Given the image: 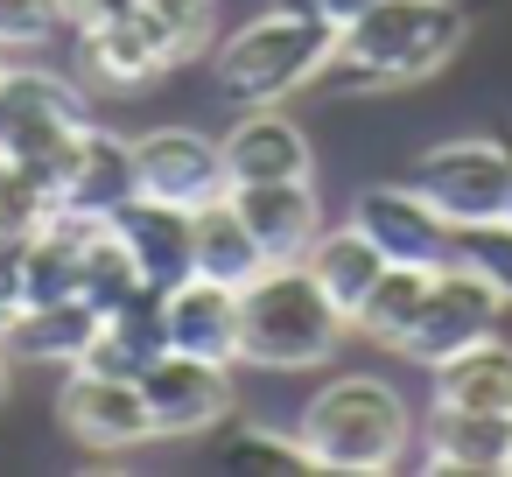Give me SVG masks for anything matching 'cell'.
<instances>
[{"mask_svg":"<svg viewBox=\"0 0 512 477\" xmlns=\"http://www.w3.org/2000/svg\"><path fill=\"white\" fill-rule=\"evenodd\" d=\"M134 190H141L134 183V141H120V134H106V127L85 120L78 141L64 148V162H57V211L106 225Z\"/></svg>","mask_w":512,"mask_h":477,"instance_id":"cell-12","label":"cell"},{"mask_svg":"<svg viewBox=\"0 0 512 477\" xmlns=\"http://www.w3.org/2000/svg\"><path fill=\"white\" fill-rule=\"evenodd\" d=\"M0 71H8V50H0Z\"/></svg>","mask_w":512,"mask_h":477,"instance_id":"cell-32","label":"cell"},{"mask_svg":"<svg viewBox=\"0 0 512 477\" xmlns=\"http://www.w3.org/2000/svg\"><path fill=\"white\" fill-rule=\"evenodd\" d=\"M134 183H141V197L197 211L225 190V155H218V141H204L190 127H155L134 141Z\"/></svg>","mask_w":512,"mask_h":477,"instance_id":"cell-11","label":"cell"},{"mask_svg":"<svg viewBox=\"0 0 512 477\" xmlns=\"http://www.w3.org/2000/svg\"><path fill=\"white\" fill-rule=\"evenodd\" d=\"M99 330V309L85 295L71 302H36V309H15L8 337H0V351H8L15 365H78L85 344Z\"/></svg>","mask_w":512,"mask_h":477,"instance_id":"cell-19","label":"cell"},{"mask_svg":"<svg viewBox=\"0 0 512 477\" xmlns=\"http://www.w3.org/2000/svg\"><path fill=\"white\" fill-rule=\"evenodd\" d=\"M428 274H435V267L386 260V274H379V281L365 288V302L351 309V330L372 337V344H393V351H400V337L414 330V316H421V302H428Z\"/></svg>","mask_w":512,"mask_h":477,"instance_id":"cell-23","label":"cell"},{"mask_svg":"<svg viewBox=\"0 0 512 477\" xmlns=\"http://www.w3.org/2000/svg\"><path fill=\"white\" fill-rule=\"evenodd\" d=\"M78 64H85V78L106 85V92H141V85H155V78L169 71L162 50L148 43L141 15H127V22H99V29H78Z\"/></svg>","mask_w":512,"mask_h":477,"instance_id":"cell-20","label":"cell"},{"mask_svg":"<svg viewBox=\"0 0 512 477\" xmlns=\"http://www.w3.org/2000/svg\"><path fill=\"white\" fill-rule=\"evenodd\" d=\"M162 330H169V351L239 365V288L232 281H211V274L176 281L162 295Z\"/></svg>","mask_w":512,"mask_h":477,"instance_id":"cell-15","label":"cell"},{"mask_svg":"<svg viewBox=\"0 0 512 477\" xmlns=\"http://www.w3.org/2000/svg\"><path fill=\"white\" fill-rule=\"evenodd\" d=\"M232 463L239 470H316L309 449H302V435H274V428H239Z\"/></svg>","mask_w":512,"mask_h":477,"instance_id":"cell-27","label":"cell"},{"mask_svg":"<svg viewBox=\"0 0 512 477\" xmlns=\"http://www.w3.org/2000/svg\"><path fill=\"white\" fill-rule=\"evenodd\" d=\"M330 50H337V29L267 8L260 22H246L239 36L218 43V57H211V85H218L232 106H281V99H295L302 85L323 78Z\"/></svg>","mask_w":512,"mask_h":477,"instance_id":"cell-4","label":"cell"},{"mask_svg":"<svg viewBox=\"0 0 512 477\" xmlns=\"http://www.w3.org/2000/svg\"><path fill=\"white\" fill-rule=\"evenodd\" d=\"M295 435H302L316 470L372 477V470H393L400 449H407V400L372 372H344L302 407Z\"/></svg>","mask_w":512,"mask_h":477,"instance_id":"cell-3","label":"cell"},{"mask_svg":"<svg viewBox=\"0 0 512 477\" xmlns=\"http://www.w3.org/2000/svg\"><path fill=\"white\" fill-rule=\"evenodd\" d=\"M190 260H197V274L232 281V288H246V281L267 267V253L253 246V232H246V218L232 211V197H225V190H218L211 204H197V211H190Z\"/></svg>","mask_w":512,"mask_h":477,"instance_id":"cell-21","label":"cell"},{"mask_svg":"<svg viewBox=\"0 0 512 477\" xmlns=\"http://www.w3.org/2000/svg\"><path fill=\"white\" fill-rule=\"evenodd\" d=\"M57 428L78 442V449H141L155 442V421H148V400L134 379H106V372H85V365H64V386H57Z\"/></svg>","mask_w":512,"mask_h":477,"instance_id":"cell-9","label":"cell"},{"mask_svg":"<svg viewBox=\"0 0 512 477\" xmlns=\"http://www.w3.org/2000/svg\"><path fill=\"white\" fill-rule=\"evenodd\" d=\"M281 15H302V22H323V29H344V22H358L372 0H274Z\"/></svg>","mask_w":512,"mask_h":477,"instance_id":"cell-29","label":"cell"},{"mask_svg":"<svg viewBox=\"0 0 512 477\" xmlns=\"http://www.w3.org/2000/svg\"><path fill=\"white\" fill-rule=\"evenodd\" d=\"M351 225H358L386 260H407V267H442V260H456V225H449L414 183H372V190L351 204Z\"/></svg>","mask_w":512,"mask_h":477,"instance_id":"cell-10","label":"cell"},{"mask_svg":"<svg viewBox=\"0 0 512 477\" xmlns=\"http://www.w3.org/2000/svg\"><path fill=\"white\" fill-rule=\"evenodd\" d=\"M470 36V15L456 0H372L358 22L337 29V50L316 85L330 92H393L428 71H442Z\"/></svg>","mask_w":512,"mask_h":477,"instance_id":"cell-1","label":"cell"},{"mask_svg":"<svg viewBox=\"0 0 512 477\" xmlns=\"http://www.w3.org/2000/svg\"><path fill=\"white\" fill-rule=\"evenodd\" d=\"M64 29V0H0V50H43Z\"/></svg>","mask_w":512,"mask_h":477,"instance_id":"cell-26","label":"cell"},{"mask_svg":"<svg viewBox=\"0 0 512 477\" xmlns=\"http://www.w3.org/2000/svg\"><path fill=\"white\" fill-rule=\"evenodd\" d=\"M428 470H463V477H505L512 470V414L484 407H435L428 421Z\"/></svg>","mask_w":512,"mask_h":477,"instance_id":"cell-17","label":"cell"},{"mask_svg":"<svg viewBox=\"0 0 512 477\" xmlns=\"http://www.w3.org/2000/svg\"><path fill=\"white\" fill-rule=\"evenodd\" d=\"M351 316L316 288V274L302 260L260 267L239 288V365L260 372H309L344 344Z\"/></svg>","mask_w":512,"mask_h":477,"instance_id":"cell-2","label":"cell"},{"mask_svg":"<svg viewBox=\"0 0 512 477\" xmlns=\"http://www.w3.org/2000/svg\"><path fill=\"white\" fill-rule=\"evenodd\" d=\"M218 155H225V190L232 183H288V176H309V141L274 106H246V120L218 141Z\"/></svg>","mask_w":512,"mask_h":477,"instance_id":"cell-16","label":"cell"},{"mask_svg":"<svg viewBox=\"0 0 512 477\" xmlns=\"http://www.w3.org/2000/svg\"><path fill=\"white\" fill-rule=\"evenodd\" d=\"M505 162H512V141H505ZM505 218H512V190H505Z\"/></svg>","mask_w":512,"mask_h":477,"instance_id":"cell-31","label":"cell"},{"mask_svg":"<svg viewBox=\"0 0 512 477\" xmlns=\"http://www.w3.org/2000/svg\"><path fill=\"white\" fill-rule=\"evenodd\" d=\"M498 316H505V288H498L477 260L456 253V260H442V267L428 274V302H421L414 330L400 337V351H407L414 365H435V358L463 351L470 337L498 330Z\"/></svg>","mask_w":512,"mask_h":477,"instance_id":"cell-6","label":"cell"},{"mask_svg":"<svg viewBox=\"0 0 512 477\" xmlns=\"http://www.w3.org/2000/svg\"><path fill=\"white\" fill-rule=\"evenodd\" d=\"M106 225H113V239L134 253V267H141L148 288L169 295L176 281L197 274V260H190V211H183V204H162V197H141V190H134Z\"/></svg>","mask_w":512,"mask_h":477,"instance_id":"cell-14","label":"cell"},{"mask_svg":"<svg viewBox=\"0 0 512 477\" xmlns=\"http://www.w3.org/2000/svg\"><path fill=\"white\" fill-rule=\"evenodd\" d=\"M414 190L463 232V225H491L505 218V190H512V162L505 141H442L414 162Z\"/></svg>","mask_w":512,"mask_h":477,"instance_id":"cell-7","label":"cell"},{"mask_svg":"<svg viewBox=\"0 0 512 477\" xmlns=\"http://www.w3.org/2000/svg\"><path fill=\"white\" fill-rule=\"evenodd\" d=\"M148 281H141V267H134V253L113 239V225H99L92 239H85V260H78V295L99 309V316H113L120 302H134Z\"/></svg>","mask_w":512,"mask_h":477,"instance_id":"cell-25","label":"cell"},{"mask_svg":"<svg viewBox=\"0 0 512 477\" xmlns=\"http://www.w3.org/2000/svg\"><path fill=\"white\" fill-rule=\"evenodd\" d=\"M8 393H15V358L0 351V407H8Z\"/></svg>","mask_w":512,"mask_h":477,"instance_id":"cell-30","label":"cell"},{"mask_svg":"<svg viewBox=\"0 0 512 477\" xmlns=\"http://www.w3.org/2000/svg\"><path fill=\"white\" fill-rule=\"evenodd\" d=\"M225 197H232V211L246 218L253 246L267 253V267L302 260V253H309V239L323 232V204H316L309 176H288V183H232Z\"/></svg>","mask_w":512,"mask_h":477,"instance_id":"cell-13","label":"cell"},{"mask_svg":"<svg viewBox=\"0 0 512 477\" xmlns=\"http://www.w3.org/2000/svg\"><path fill=\"white\" fill-rule=\"evenodd\" d=\"M456 253L463 260H477L498 288H505V302H512V218H491V225H463L456 232Z\"/></svg>","mask_w":512,"mask_h":477,"instance_id":"cell-28","label":"cell"},{"mask_svg":"<svg viewBox=\"0 0 512 477\" xmlns=\"http://www.w3.org/2000/svg\"><path fill=\"white\" fill-rule=\"evenodd\" d=\"M85 127V99L78 85H64L57 71H0V162H36V169H57L64 148L78 141Z\"/></svg>","mask_w":512,"mask_h":477,"instance_id":"cell-5","label":"cell"},{"mask_svg":"<svg viewBox=\"0 0 512 477\" xmlns=\"http://www.w3.org/2000/svg\"><path fill=\"white\" fill-rule=\"evenodd\" d=\"M435 407H484V414H512V344L498 330L470 337L463 351L435 358Z\"/></svg>","mask_w":512,"mask_h":477,"instance_id":"cell-18","label":"cell"},{"mask_svg":"<svg viewBox=\"0 0 512 477\" xmlns=\"http://www.w3.org/2000/svg\"><path fill=\"white\" fill-rule=\"evenodd\" d=\"M302 267H309V274H316V288L351 316V309L365 302V288L386 274V253H379L358 225H337V232H316V239H309Z\"/></svg>","mask_w":512,"mask_h":477,"instance_id":"cell-22","label":"cell"},{"mask_svg":"<svg viewBox=\"0 0 512 477\" xmlns=\"http://www.w3.org/2000/svg\"><path fill=\"white\" fill-rule=\"evenodd\" d=\"M134 386H141V400H148L155 435H169V442L218 428V421L232 414V400H239L232 365H218V358H190V351H162Z\"/></svg>","mask_w":512,"mask_h":477,"instance_id":"cell-8","label":"cell"},{"mask_svg":"<svg viewBox=\"0 0 512 477\" xmlns=\"http://www.w3.org/2000/svg\"><path fill=\"white\" fill-rule=\"evenodd\" d=\"M134 15H141V29H148V43L162 50L169 71L204 57L211 36H218V0H141Z\"/></svg>","mask_w":512,"mask_h":477,"instance_id":"cell-24","label":"cell"}]
</instances>
